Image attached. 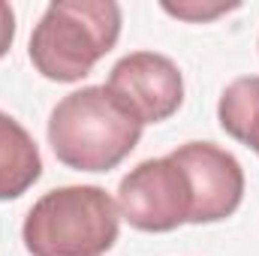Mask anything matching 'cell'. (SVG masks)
<instances>
[{
    "label": "cell",
    "mask_w": 259,
    "mask_h": 256,
    "mask_svg": "<svg viewBox=\"0 0 259 256\" xmlns=\"http://www.w3.org/2000/svg\"><path fill=\"white\" fill-rule=\"evenodd\" d=\"M49 145L66 169L112 172L136 151L142 124L109 94L106 84H88L52 109Z\"/></svg>",
    "instance_id": "1"
},
{
    "label": "cell",
    "mask_w": 259,
    "mask_h": 256,
    "mask_svg": "<svg viewBox=\"0 0 259 256\" xmlns=\"http://www.w3.org/2000/svg\"><path fill=\"white\" fill-rule=\"evenodd\" d=\"M121 24L115 0H55L30 33V64L49 81H81L118 46Z\"/></svg>",
    "instance_id": "2"
},
{
    "label": "cell",
    "mask_w": 259,
    "mask_h": 256,
    "mask_svg": "<svg viewBox=\"0 0 259 256\" xmlns=\"http://www.w3.org/2000/svg\"><path fill=\"white\" fill-rule=\"evenodd\" d=\"M121 232V214L97 184H66L42 193L21 223L30 256H106Z\"/></svg>",
    "instance_id": "3"
},
{
    "label": "cell",
    "mask_w": 259,
    "mask_h": 256,
    "mask_svg": "<svg viewBox=\"0 0 259 256\" xmlns=\"http://www.w3.org/2000/svg\"><path fill=\"white\" fill-rule=\"evenodd\" d=\"M115 205L133 229L157 235L190 223L193 193L184 169L166 154L130 169L118 184Z\"/></svg>",
    "instance_id": "4"
},
{
    "label": "cell",
    "mask_w": 259,
    "mask_h": 256,
    "mask_svg": "<svg viewBox=\"0 0 259 256\" xmlns=\"http://www.w3.org/2000/svg\"><path fill=\"white\" fill-rule=\"evenodd\" d=\"M106 88L142 127L169 121L184 103V75L160 52L124 55L112 66Z\"/></svg>",
    "instance_id": "5"
},
{
    "label": "cell",
    "mask_w": 259,
    "mask_h": 256,
    "mask_svg": "<svg viewBox=\"0 0 259 256\" xmlns=\"http://www.w3.org/2000/svg\"><path fill=\"white\" fill-rule=\"evenodd\" d=\"M169 157L184 169L190 181V223H220L238 211L244 199V169L235 160V154L214 142H184Z\"/></svg>",
    "instance_id": "6"
},
{
    "label": "cell",
    "mask_w": 259,
    "mask_h": 256,
    "mask_svg": "<svg viewBox=\"0 0 259 256\" xmlns=\"http://www.w3.org/2000/svg\"><path fill=\"white\" fill-rule=\"evenodd\" d=\"M42 178V154L33 136L0 112V202L18 199Z\"/></svg>",
    "instance_id": "7"
},
{
    "label": "cell",
    "mask_w": 259,
    "mask_h": 256,
    "mask_svg": "<svg viewBox=\"0 0 259 256\" xmlns=\"http://www.w3.org/2000/svg\"><path fill=\"white\" fill-rule=\"evenodd\" d=\"M217 121L226 136L253 148L259 157V75H241L223 88Z\"/></svg>",
    "instance_id": "8"
},
{
    "label": "cell",
    "mask_w": 259,
    "mask_h": 256,
    "mask_svg": "<svg viewBox=\"0 0 259 256\" xmlns=\"http://www.w3.org/2000/svg\"><path fill=\"white\" fill-rule=\"evenodd\" d=\"M160 9L172 18H181V21H190V24H205V21H214L226 12H235L241 9V3H205V0H163Z\"/></svg>",
    "instance_id": "9"
},
{
    "label": "cell",
    "mask_w": 259,
    "mask_h": 256,
    "mask_svg": "<svg viewBox=\"0 0 259 256\" xmlns=\"http://www.w3.org/2000/svg\"><path fill=\"white\" fill-rule=\"evenodd\" d=\"M12 42H15V12L9 3L0 0V58H6Z\"/></svg>",
    "instance_id": "10"
}]
</instances>
